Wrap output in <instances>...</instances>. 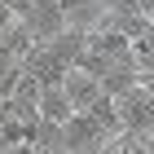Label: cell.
Here are the masks:
<instances>
[{"mask_svg":"<svg viewBox=\"0 0 154 154\" xmlns=\"http://www.w3.org/2000/svg\"><path fill=\"white\" fill-rule=\"evenodd\" d=\"M57 88H62V97L71 101V110H75V115H84L88 106H97V101H101V84H97L93 75L75 71V66L62 75V84H57Z\"/></svg>","mask_w":154,"mask_h":154,"instance_id":"obj_1","label":"cell"},{"mask_svg":"<svg viewBox=\"0 0 154 154\" xmlns=\"http://www.w3.org/2000/svg\"><path fill=\"white\" fill-rule=\"evenodd\" d=\"M35 119H40V123H53V128H66V123L75 119V110H71V101L62 97V88H44V93H40Z\"/></svg>","mask_w":154,"mask_h":154,"instance_id":"obj_2","label":"cell"},{"mask_svg":"<svg viewBox=\"0 0 154 154\" xmlns=\"http://www.w3.org/2000/svg\"><path fill=\"white\" fill-rule=\"evenodd\" d=\"M13 22H18V18H13V9H9V0H0V35H5V31H9Z\"/></svg>","mask_w":154,"mask_h":154,"instance_id":"obj_3","label":"cell"},{"mask_svg":"<svg viewBox=\"0 0 154 154\" xmlns=\"http://www.w3.org/2000/svg\"><path fill=\"white\" fill-rule=\"evenodd\" d=\"M141 145H145V154H154V132H150V137H141Z\"/></svg>","mask_w":154,"mask_h":154,"instance_id":"obj_4","label":"cell"},{"mask_svg":"<svg viewBox=\"0 0 154 154\" xmlns=\"http://www.w3.org/2000/svg\"><path fill=\"white\" fill-rule=\"evenodd\" d=\"M97 154H119V141H110V145H101Z\"/></svg>","mask_w":154,"mask_h":154,"instance_id":"obj_5","label":"cell"}]
</instances>
